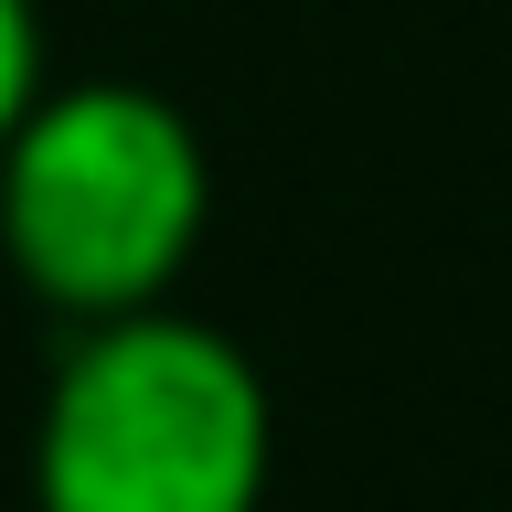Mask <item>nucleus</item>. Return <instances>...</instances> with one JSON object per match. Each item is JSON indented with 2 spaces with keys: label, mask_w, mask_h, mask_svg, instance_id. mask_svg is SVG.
<instances>
[{
  "label": "nucleus",
  "mask_w": 512,
  "mask_h": 512,
  "mask_svg": "<svg viewBox=\"0 0 512 512\" xmlns=\"http://www.w3.org/2000/svg\"><path fill=\"white\" fill-rule=\"evenodd\" d=\"M32 96H43V22H32V0H0V139Z\"/></svg>",
  "instance_id": "3"
},
{
  "label": "nucleus",
  "mask_w": 512,
  "mask_h": 512,
  "mask_svg": "<svg viewBox=\"0 0 512 512\" xmlns=\"http://www.w3.org/2000/svg\"><path fill=\"white\" fill-rule=\"evenodd\" d=\"M203 214H214V171L160 86L43 75V96L0 139V256L64 320H118L171 299V278L203 246Z\"/></svg>",
  "instance_id": "2"
},
{
  "label": "nucleus",
  "mask_w": 512,
  "mask_h": 512,
  "mask_svg": "<svg viewBox=\"0 0 512 512\" xmlns=\"http://www.w3.org/2000/svg\"><path fill=\"white\" fill-rule=\"evenodd\" d=\"M278 406L235 331L171 310L75 320L43 427H32V512H267Z\"/></svg>",
  "instance_id": "1"
}]
</instances>
